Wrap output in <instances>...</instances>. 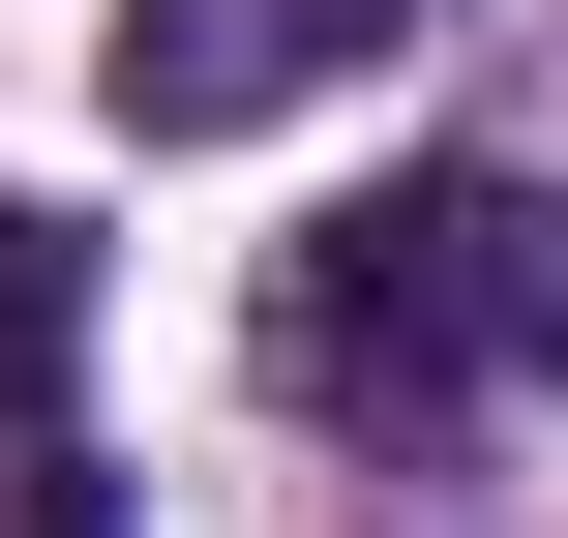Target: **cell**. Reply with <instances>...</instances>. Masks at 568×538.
Listing matches in <instances>:
<instances>
[{"mask_svg":"<svg viewBox=\"0 0 568 538\" xmlns=\"http://www.w3.org/2000/svg\"><path fill=\"white\" fill-rule=\"evenodd\" d=\"M270 389H300V419H389V449L568 389V210L539 180H389V210H329V240L270 270Z\"/></svg>","mask_w":568,"mask_h":538,"instance_id":"1","label":"cell"},{"mask_svg":"<svg viewBox=\"0 0 568 538\" xmlns=\"http://www.w3.org/2000/svg\"><path fill=\"white\" fill-rule=\"evenodd\" d=\"M60 359H90V240L0 210V449H60Z\"/></svg>","mask_w":568,"mask_h":538,"instance_id":"3","label":"cell"},{"mask_svg":"<svg viewBox=\"0 0 568 538\" xmlns=\"http://www.w3.org/2000/svg\"><path fill=\"white\" fill-rule=\"evenodd\" d=\"M419 0H120L90 30V90L150 120V150H240V120H300V90H359Z\"/></svg>","mask_w":568,"mask_h":538,"instance_id":"2","label":"cell"}]
</instances>
